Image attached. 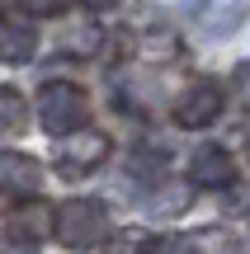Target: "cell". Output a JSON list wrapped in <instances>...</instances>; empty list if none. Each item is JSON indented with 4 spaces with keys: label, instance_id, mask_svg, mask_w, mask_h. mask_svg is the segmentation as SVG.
<instances>
[{
    "label": "cell",
    "instance_id": "1",
    "mask_svg": "<svg viewBox=\"0 0 250 254\" xmlns=\"http://www.w3.org/2000/svg\"><path fill=\"white\" fill-rule=\"evenodd\" d=\"M85 118H90V99H85L81 85L47 80L43 90H38V123H43V132H52L57 141L85 132Z\"/></svg>",
    "mask_w": 250,
    "mask_h": 254
},
{
    "label": "cell",
    "instance_id": "2",
    "mask_svg": "<svg viewBox=\"0 0 250 254\" xmlns=\"http://www.w3.org/2000/svg\"><path fill=\"white\" fill-rule=\"evenodd\" d=\"M109 236V212L94 198H71L66 207H57V240L66 250H94Z\"/></svg>",
    "mask_w": 250,
    "mask_h": 254
},
{
    "label": "cell",
    "instance_id": "3",
    "mask_svg": "<svg viewBox=\"0 0 250 254\" xmlns=\"http://www.w3.org/2000/svg\"><path fill=\"white\" fill-rule=\"evenodd\" d=\"M104 160H109V136H99V132H76L66 141H57V151H52V165L62 170V179H85Z\"/></svg>",
    "mask_w": 250,
    "mask_h": 254
},
{
    "label": "cell",
    "instance_id": "4",
    "mask_svg": "<svg viewBox=\"0 0 250 254\" xmlns=\"http://www.w3.org/2000/svg\"><path fill=\"white\" fill-rule=\"evenodd\" d=\"M217 113H222V85H213V80L184 85V94L175 104V123L179 127H208V123H217Z\"/></svg>",
    "mask_w": 250,
    "mask_h": 254
},
{
    "label": "cell",
    "instance_id": "5",
    "mask_svg": "<svg viewBox=\"0 0 250 254\" xmlns=\"http://www.w3.org/2000/svg\"><path fill=\"white\" fill-rule=\"evenodd\" d=\"M5 226H9V236H14L19 245H33V250H38V240L57 236V207H52V202H43V198L19 202V207L9 212Z\"/></svg>",
    "mask_w": 250,
    "mask_h": 254
},
{
    "label": "cell",
    "instance_id": "6",
    "mask_svg": "<svg viewBox=\"0 0 250 254\" xmlns=\"http://www.w3.org/2000/svg\"><path fill=\"white\" fill-rule=\"evenodd\" d=\"M43 189V165L24 151H0V193L5 198H28Z\"/></svg>",
    "mask_w": 250,
    "mask_h": 254
},
{
    "label": "cell",
    "instance_id": "7",
    "mask_svg": "<svg viewBox=\"0 0 250 254\" xmlns=\"http://www.w3.org/2000/svg\"><path fill=\"white\" fill-rule=\"evenodd\" d=\"M246 14H250V0H198V5H194L198 28H203V33H213V38L236 33V28L246 24Z\"/></svg>",
    "mask_w": 250,
    "mask_h": 254
},
{
    "label": "cell",
    "instance_id": "8",
    "mask_svg": "<svg viewBox=\"0 0 250 254\" xmlns=\"http://www.w3.org/2000/svg\"><path fill=\"white\" fill-rule=\"evenodd\" d=\"M189 174H194V184H203V189H227V184L236 179V165H232V155H227L222 146H198L194 160H189Z\"/></svg>",
    "mask_w": 250,
    "mask_h": 254
},
{
    "label": "cell",
    "instance_id": "9",
    "mask_svg": "<svg viewBox=\"0 0 250 254\" xmlns=\"http://www.w3.org/2000/svg\"><path fill=\"white\" fill-rule=\"evenodd\" d=\"M33 52H38V28L24 24V19L0 14V62L24 66V62H33Z\"/></svg>",
    "mask_w": 250,
    "mask_h": 254
},
{
    "label": "cell",
    "instance_id": "10",
    "mask_svg": "<svg viewBox=\"0 0 250 254\" xmlns=\"http://www.w3.org/2000/svg\"><path fill=\"white\" fill-rule=\"evenodd\" d=\"M28 109L24 99H19V90H9V85H0V136H14L19 127H24Z\"/></svg>",
    "mask_w": 250,
    "mask_h": 254
},
{
    "label": "cell",
    "instance_id": "11",
    "mask_svg": "<svg viewBox=\"0 0 250 254\" xmlns=\"http://www.w3.org/2000/svg\"><path fill=\"white\" fill-rule=\"evenodd\" d=\"M66 5H71V0H19V9L33 14V19H52V14H62Z\"/></svg>",
    "mask_w": 250,
    "mask_h": 254
},
{
    "label": "cell",
    "instance_id": "12",
    "mask_svg": "<svg viewBox=\"0 0 250 254\" xmlns=\"http://www.w3.org/2000/svg\"><path fill=\"white\" fill-rule=\"evenodd\" d=\"M232 94H236V104L250 113V62H241V66L232 71Z\"/></svg>",
    "mask_w": 250,
    "mask_h": 254
},
{
    "label": "cell",
    "instance_id": "13",
    "mask_svg": "<svg viewBox=\"0 0 250 254\" xmlns=\"http://www.w3.org/2000/svg\"><path fill=\"white\" fill-rule=\"evenodd\" d=\"M81 5H85V9H113L118 0H81Z\"/></svg>",
    "mask_w": 250,
    "mask_h": 254
}]
</instances>
